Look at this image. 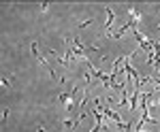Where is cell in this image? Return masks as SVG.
I'll list each match as a JSON object with an SVG mask.
<instances>
[{
  "label": "cell",
  "mask_w": 160,
  "mask_h": 132,
  "mask_svg": "<svg viewBox=\"0 0 160 132\" xmlns=\"http://www.w3.org/2000/svg\"><path fill=\"white\" fill-rule=\"evenodd\" d=\"M113 17H115V13L107 9V26H105V34H111V24H113Z\"/></svg>",
  "instance_id": "6da1fadb"
}]
</instances>
